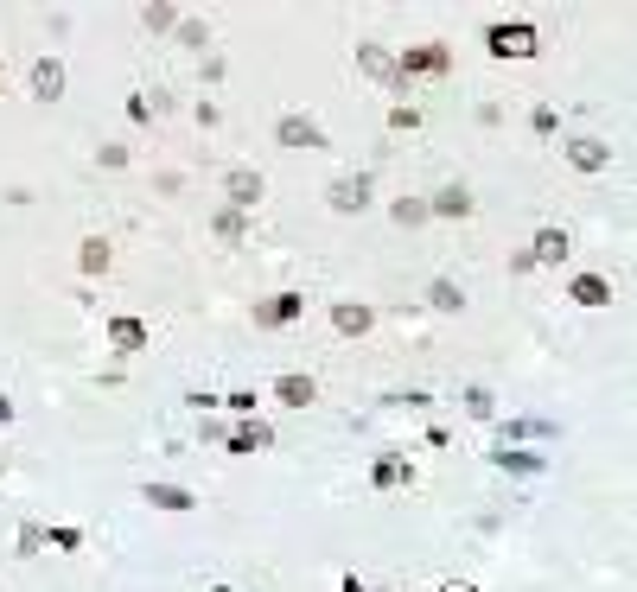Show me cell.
I'll return each mask as SVG.
<instances>
[{
    "label": "cell",
    "mask_w": 637,
    "mask_h": 592,
    "mask_svg": "<svg viewBox=\"0 0 637 592\" xmlns=\"http://www.w3.org/2000/svg\"><path fill=\"white\" fill-rule=\"evenodd\" d=\"M274 395H281L287 408H306V402H313V382H306V376H281V382H274Z\"/></svg>",
    "instance_id": "5b68a950"
},
{
    "label": "cell",
    "mask_w": 637,
    "mask_h": 592,
    "mask_svg": "<svg viewBox=\"0 0 637 592\" xmlns=\"http://www.w3.org/2000/svg\"><path fill=\"white\" fill-rule=\"evenodd\" d=\"M536 255H542V261H561V255H567V236H561V230H542V236H536Z\"/></svg>",
    "instance_id": "30bf717a"
},
{
    "label": "cell",
    "mask_w": 637,
    "mask_h": 592,
    "mask_svg": "<svg viewBox=\"0 0 637 592\" xmlns=\"http://www.w3.org/2000/svg\"><path fill=\"white\" fill-rule=\"evenodd\" d=\"M147 503H160V510H192V497H185L179 484H147Z\"/></svg>",
    "instance_id": "52a82bcc"
},
{
    "label": "cell",
    "mask_w": 637,
    "mask_h": 592,
    "mask_svg": "<svg viewBox=\"0 0 637 592\" xmlns=\"http://www.w3.org/2000/svg\"><path fill=\"white\" fill-rule=\"evenodd\" d=\"M83 268H90V274L109 268V249H102V242H83Z\"/></svg>",
    "instance_id": "5bb4252c"
},
{
    "label": "cell",
    "mask_w": 637,
    "mask_h": 592,
    "mask_svg": "<svg viewBox=\"0 0 637 592\" xmlns=\"http://www.w3.org/2000/svg\"><path fill=\"white\" fill-rule=\"evenodd\" d=\"M294 312H300V293H274V300H268L262 312H255V319H262V325H287Z\"/></svg>",
    "instance_id": "277c9868"
},
{
    "label": "cell",
    "mask_w": 637,
    "mask_h": 592,
    "mask_svg": "<svg viewBox=\"0 0 637 592\" xmlns=\"http://www.w3.org/2000/svg\"><path fill=\"white\" fill-rule=\"evenodd\" d=\"M491 51L497 58H529V51H536V32L529 26H491Z\"/></svg>",
    "instance_id": "6da1fadb"
},
{
    "label": "cell",
    "mask_w": 637,
    "mask_h": 592,
    "mask_svg": "<svg viewBox=\"0 0 637 592\" xmlns=\"http://www.w3.org/2000/svg\"><path fill=\"white\" fill-rule=\"evenodd\" d=\"M402 71H446V51H440V45H427V51H408V58H402Z\"/></svg>",
    "instance_id": "9c48e42d"
},
{
    "label": "cell",
    "mask_w": 637,
    "mask_h": 592,
    "mask_svg": "<svg viewBox=\"0 0 637 592\" xmlns=\"http://www.w3.org/2000/svg\"><path fill=\"white\" fill-rule=\"evenodd\" d=\"M574 300L580 306H606V281H593V274H587V281H574Z\"/></svg>",
    "instance_id": "8fae6325"
},
{
    "label": "cell",
    "mask_w": 637,
    "mask_h": 592,
    "mask_svg": "<svg viewBox=\"0 0 637 592\" xmlns=\"http://www.w3.org/2000/svg\"><path fill=\"white\" fill-rule=\"evenodd\" d=\"M364 325H370L364 306H338V332H364Z\"/></svg>",
    "instance_id": "4fadbf2b"
},
{
    "label": "cell",
    "mask_w": 637,
    "mask_h": 592,
    "mask_svg": "<svg viewBox=\"0 0 637 592\" xmlns=\"http://www.w3.org/2000/svg\"><path fill=\"white\" fill-rule=\"evenodd\" d=\"M281 141L287 147H319V128H313V121H300V115H287L281 121Z\"/></svg>",
    "instance_id": "8992f818"
},
{
    "label": "cell",
    "mask_w": 637,
    "mask_h": 592,
    "mask_svg": "<svg viewBox=\"0 0 637 592\" xmlns=\"http://www.w3.org/2000/svg\"><path fill=\"white\" fill-rule=\"evenodd\" d=\"M332 204H338V211H364V204H370V185H364V179H338V185H332Z\"/></svg>",
    "instance_id": "7a4b0ae2"
},
{
    "label": "cell",
    "mask_w": 637,
    "mask_h": 592,
    "mask_svg": "<svg viewBox=\"0 0 637 592\" xmlns=\"http://www.w3.org/2000/svg\"><path fill=\"white\" fill-rule=\"evenodd\" d=\"M446 592H472V586H446Z\"/></svg>",
    "instance_id": "2e32d148"
},
{
    "label": "cell",
    "mask_w": 637,
    "mask_h": 592,
    "mask_svg": "<svg viewBox=\"0 0 637 592\" xmlns=\"http://www.w3.org/2000/svg\"><path fill=\"white\" fill-rule=\"evenodd\" d=\"M64 90V71H58V64H51V58H39V64H32V96H58Z\"/></svg>",
    "instance_id": "3957f363"
},
{
    "label": "cell",
    "mask_w": 637,
    "mask_h": 592,
    "mask_svg": "<svg viewBox=\"0 0 637 592\" xmlns=\"http://www.w3.org/2000/svg\"><path fill=\"white\" fill-rule=\"evenodd\" d=\"M262 198V179L255 172H230V204H255Z\"/></svg>",
    "instance_id": "ba28073f"
},
{
    "label": "cell",
    "mask_w": 637,
    "mask_h": 592,
    "mask_svg": "<svg viewBox=\"0 0 637 592\" xmlns=\"http://www.w3.org/2000/svg\"><path fill=\"white\" fill-rule=\"evenodd\" d=\"M115 344H122V351H134V344H141V325L122 319V325H115Z\"/></svg>",
    "instance_id": "9a60e30c"
},
{
    "label": "cell",
    "mask_w": 637,
    "mask_h": 592,
    "mask_svg": "<svg viewBox=\"0 0 637 592\" xmlns=\"http://www.w3.org/2000/svg\"><path fill=\"white\" fill-rule=\"evenodd\" d=\"M434 211H446V217H453V211H459V217H466V211H472V198H466V191H453V185H446V191H440V204H434Z\"/></svg>",
    "instance_id": "7c38bea8"
}]
</instances>
